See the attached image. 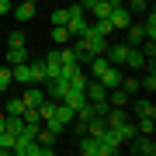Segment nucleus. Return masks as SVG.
I'll list each match as a JSON object with an SVG mask.
<instances>
[{
  "instance_id": "nucleus-18",
  "label": "nucleus",
  "mask_w": 156,
  "mask_h": 156,
  "mask_svg": "<svg viewBox=\"0 0 156 156\" xmlns=\"http://www.w3.org/2000/svg\"><path fill=\"white\" fill-rule=\"evenodd\" d=\"M125 66H132V69H142L146 66V56L139 49H128V56H125Z\"/></svg>"
},
{
  "instance_id": "nucleus-13",
  "label": "nucleus",
  "mask_w": 156,
  "mask_h": 156,
  "mask_svg": "<svg viewBox=\"0 0 156 156\" xmlns=\"http://www.w3.org/2000/svg\"><path fill=\"white\" fill-rule=\"evenodd\" d=\"M108 108H128V94H125L122 87L108 90Z\"/></svg>"
},
{
  "instance_id": "nucleus-6",
  "label": "nucleus",
  "mask_w": 156,
  "mask_h": 156,
  "mask_svg": "<svg viewBox=\"0 0 156 156\" xmlns=\"http://www.w3.org/2000/svg\"><path fill=\"white\" fill-rule=\"evenodd\" d=\"M97 80H101V83H104L108 90H115V87H122V66H108V69L101 73Z\"/></svg>"
},
{
  "instance_id": "nucleus-38",
  "label": "nucleus",
  "mask_w": 156,
  "mask_h": 156,
  "mask_svg": "<svg viewBox=\"0 0 156 156\" xmlns=\"http://www.w3.org/2000/svg\"><path fill=\"white\" fill-rule=\"evenodd\" d=\"M4 128H7V115H0V132H4Z\"/></svg>"
},
{
  "instance_id": "nucleus-24",
  "label": "nucleus",
  "mask_w": 156,
  "mask_h": 156,
  "mask_svg": "<svg viewBox=\"0 0 156 156\" xmlns=\"http://www.w3.org/2000/svg\"><path fill=\"white\" fill-rule=\"evenodd\" d=\"M42 125L49 128V132H56V135H62V128H66V122H62V118H56V115H49Z\"/></svg>"
},
{
  "instance_id": "nucleus-32",
  "label": "nucleus",
  "mask_w": 156,
  "mask_h": 156,
  "mask_svg": "<svg viewBox=\"0 0 156 156\" xmlns=\"http://www.w3.org/2000/svg\"><path fill=\"white\" fill-rule=\"evenodd\" d=\"M142 28H146V38H156V14H153V11H149V17H146Z\"/></svg>"
},
{
  "instance_id": "nucleus-10",
  "label": "nucleus",
  "mask_w": 156,
  "mask_h": 156,
  "mask_svg": "<svg viewBox=\"0 0 156 156\" xmlns=\"http://www.w3.org/2000/svg\"><path fill=\"white\" fill-rule=\"evenodd\" d=\"M38 87H42V83H35V87H28V90H24V94H21L24 108H38L42 101H45V90H38Z\"/></svg>"
},
{
  "instance_id": "nucleus-9",
  "label": "nucleus",
  "mask_w": 156,
  "mask_h": 156,
  "mask_svg": "<svg viewBox=\"0 0 156 156\" xmlns=\"http://www.w3.org/2000/svg\"><path fill=\"white\" fill-rule=\"evenodd\" d=\"M142 38H146V28H142V24H128V28H125V45L139 49V45H142Z\"/></svg>"
},
{
  "instance_id": "nucleus-27",
  "label": "nucleus",
  "mask_w": 156,
  "mask_h": 156,
  "mask_svg": "<svg viewBox=\"0 0 156 156\" xmlns=\"http://www.w3.org/2000/svg\"><path fill=\"white\" fill-rule=\"evenodd\" d=\"M135 132H142V135H153V115H142V118H139V125H135Z\"/></svg>"
},
{
  "instance_id": "nucleus-25",
  "label": "nucleus",
  "mask_w": 156,
  "mask_h": 156,
  "mask_svg": "<svg viewBox=\"0 0 156 156\" xmlns=\"http://www.w3.org/2000/svg\"><path fill=\"white\" fill-rule=\"evenodd\" d=\"M28 73H31V83H45V66L42 62H28Z\"/></svg>"
},
{
  "instance_id": "nucleus-5",
  "label": "nucleus",
  "mask_w": 156,
  "mask_h": 156,
  "mask_svg": "<svg viewBox=\"0 0 156 156\" xmlns=\"http://www.w3.org/2000/svg\"><path fill=\"white\" fill-rule=\"evenodd\" d=\"M80 153L83 156H108V146L97 139V135H83V142H80Z\"/></svg>"
},
{
  "instance_id": "nucleus-35",
  "label": "nucleus",
  "mask_w": 156,
  "mask_h": 156,
  "mask_svg": "<svg viewBox=\"0 0 156 156\" xmlns=\"http://www.w3.org/2000/svg\"><path fill=\"white\" fill-rule=\"evenodd\" d=\"M24 38H28L24 31H11V45H24Z\"/></svg>"
},
{
  "instance_id": "nucleus-15",
  "label": "nucleus",
  "mask_w": 156,
  "mask_h": 156,
  "mask_svg": "<svg viewBox=\"0 0 156 156\" xmlns=\"http://www.w3.org/2000/svg\"><path fill=\"white\" fill-rule=\"evenodd\" d=\"M87 66H90V76H101V73L111 66V62H108V56H90V62H87Z\"/></svg>"
},
{
  "instance_id": "nucleus-26",
  "label": "nucleus",
  "mask_w": 156,
  "mask_h": 156,
  "mask_svg": "<svg viewBox=\"0 0 156 156\" xmlns=\"http://www.w3.org/2000/svg\"><path fill=\"white\" fill-rule=\"evenodd\" d=\"M35 139H38L42 146H56L59 135H56V132H49V128H38V135H35Z\"/></svg>"
},
{
  "instance_id": "nucleus-37",
  "label": "nucleus",
  "mask_w": 156,
  "mask_h": 156,
  "mask_svg": "<svg viewBox=\"0 0 156 156\" xmlns=\"http://www.w3.org/2000/svg\"><path fill=\"white\" fill-rule=\"evenodd\" d=\"M80 7H83V11H90V7H94V0H80Z\"/></svg>"
},
{
  "instance_id": "nucleus-11",
  "label": "nucleus",
  "mask_w": 156,
  "mask_h": 156,
  "mask_svg": "<svg viewBox=\"0 0 156 156\" xmlns=\"http://www.w3.org/2000/svg\"><path fill=\"white\" fill-rule=\"evenodd\" d=\"M7 62H11V66L28 62V45H7Z\"/></svg>"
},
{
  "instance_id": "nucleus-14",
  "label": "nucleus",
  "mask_w": 156,
  "mask_h": 156,
  "mask_svg": "<svg viewBox=\"0 0 156 156\" xmlns=\"http://www.w3.org/2000/svg\"><path fill=\"white\" fill-rule=\"evenodd\" d=\"M0 104H4V115H21L24 111V101L21 97H4Z\"/></svg>"
},
{
  "instance_id": "nucleus-12",
  "label": "nucleus",
  "mask_w": 156,
  "mask_h": 156,
  "mask_svg": "<svg viewBox=\"0 0 156 156\" xmlns=\"http://www.w3.org/2000/svg\"><path fill=\"white\" fill-rule=\"evenodd\" d=\"M62 104H69L73 111H76L80 104H87V94H83V90H73V87H66V94H62Z\"/></svg>"
},
{
  "instance_id": "nucleus-2",
  "label": "nucleus",
  "mask_w": 156,
  "mask_h": 156,
  "mask_svg": "<svg viewBox=\"0 0 156 156\" xmlns=\"http://www.w3.org/2000/svg\"><path fill=\"white\" fill-rule=\"evenodd\" d=\"M108 21H111V28H115V31H125L128 24H132V11H128L125 4H115V7H111V14H108Z\"/></svg>"
},
{
  "instance_id": "nucleus-39",
  "label": "nucleus",
  "mask_w": 156,
  "mask_h": 156,
  "mask_svg": "<svg viewBox=\"0 0 156 156\" xmlns=\"http://www.w3.org/2000/svg\"><path fill=\"white\" fill-rule=\"evenodd\" d=\"M0 101H4V90H0Z\"/></svg>"
},
{
  "instance_id": "nucleus-17",
  "label": "nucleus",
  "mask_w": 156,
  "mask_h": 156,
  "mask_svg": "<svg viewBox=\"0 0 156 156\" xmlns=\"http://www.w3.org/2000/svg\"><path fill=\"white\" fill-rule=\"evenodd\" d=\"M90 28H94L97 35H104V38H108V35H115V28H111V21H108V17H94V21H90Z\"/></svg>"
},
{
  "instance_id": "nucleus-22",
  "label": "nucleus",
  "mask_w": 156,
  "mask_h": 156,
  "mask_svg": "<svg viewBox=\"0 0 156 156\" xmlns=\"http://www.w3.org/2000/svg\"><path fill=\"white\" fill-rule=\"evenodd\" d=\"M52 42H56V45H66V42H69L66 24H52Z\"/></svg>"
},
{
  "instance_id": "nucleus-7",
  "label": "nucleus",
  "mask_w": 156,
  "mask_h": 156,
  "mask_svg": "<svg viewBox=\"0 0 156 156\" xmlns=\"http://www.w3.org/2000/svg\"><path fill=\"white\" fill-rule=\"evenodd\" d=\"M35 4H38V0H24V4H17V7H14V21L28 24L31 17H35Z\"/></svg>"
},
{
  "instance_id": "nucleus-19",
  "label": "nucleus",
  "mask_w": 156,
  "mask_h": 156,
  "mask_svg": "<svg viewBox=\"0 0 156 156\" xmlns=\"http://www.w3.org/2000/svg\"><path fill=\"white\" fill-rule=\"evenodd\" d=\"M14 142H17V135L4 128V132H0V153H14Z\"/></svg>"
},
{
  "instance_id": "nucleus-3",
  "label": "nucleus",
  "mask_w": 156,
  "mask_h": 156,
  "mask_svg": "<svg viewBox=\"0 0 156 156\" xmlns=\"http://www.w3.org/2000/svg\"><path fill=\"white\" fill-rule=\"evenodd\" d=\"M128 49H132V45H125V42H108L104 56H108V62H111V66H122L125 56H128Z\"/></svg>"
},
{
  "instance_id": "nucleus-36",
  "label": "nucleus",
  "mask_w": 156,
  "mask_h": 156,
  "mask_svg": "<svg viewBox=\"0 0 156 156\" xmlns=\"http://www.w3.org/2000/svg\"><path fill=\"white\" fill-rule=\"evenodd\" d=\"M11 11V0H0V14H7Z\"/></svg>"
},
{
  "instance_id": "nucleus-28",
  "label": "nucleus",
  "mask_w": 156,
  "mask_h": 156,
  "mask_svg": "<svg viewBox=\"0 0 156 156\" xmlns=\"http://www.w3.org/2000/svg\"><path fill=\"white\" fill-rule=\"evenodd\" d=\"M118 135H122V142H128V139H132V135H135V125H132V122H128V118H125V122L118 125Z\"/></svg>"
},
{
  "instance_id": "nucleus-31",
  "label": "nucleus",
  "mask_w": 156,
  "mask_h": 156,
  "mask_svg": "<svg viewBox=\"0 0 156 156\" xmlns=\"http://www.w3.org/2000/svg\"><path fill=\"white\" fill-rule=\"evenodd\" d=\"M69 21V11L66 7H56V11H52V24H66Z\"/></svg>"
},
{
  "instance_id": "nucleus-4",
  "label": "nucleus",
  "mask_w": 156,
  "mask_h": 156,
  "mask_svg": "<svg viewBox=\"0 0 156 156\" xmlns=\"http://www.w3.org/2000/svg\"><path fill=\"white\" fill-rule=\"evenodd\" d=\"M128 142H132V149L139 153V156H153V153H156V142H153V135H142V132H135Z\"/></svg>"
},
{
  "instance_id": "nucleus-21",
  "label": "nucleus",
  "mask_w": 156,
  "mask_h": 156,
  "mask_svg": "<svg viewBox=\"0 0 156 156\" xmlns=\"http://www.w3.org/2000/svg\"><path fill=\"white\" fill-rule=\"evenodd\" d=\"M87 80H90V76L83 73V66H80V69L69 76V87H73V90H83V87H87Z\"/></svg>"
},
{
  "instance_id": "nucleus-33",
  "label": "nucleus",
  "mask_w": 156,
  "mask_h": 156,
  "mask_svg": "<svg viewBox=\"0 0 156 156\" xmlns=\"http://www.w3.org/2000/svg\"><path fill=\"white\" fill-rule=\"evenodd\" d=\"M122 90H125V94H128V97H132V94H135V90H139V80H122Z\"/></svg>"
},
{
  "instance_id": "nucleus-16",
  "label": "nucleus",
  "mask_w": 156,
  "mask_h": 156,
  "mask_svg": "<svg viewBox=\"0 0 156 156\" xmlns=\"http://www.w3.org/2000/svg\"><path fill=\"white\" fill-rule=\"evenodd\" d=\"M14 73V83H31V73H28V62H17V66H11Z\"/></svg>"
},
{
  "instance_id": "nucleus-23",
  "label": "nucleus",
  "mask_w": 156,
  "mask_h": 156,
  "mask_svg": "<svg viewBox=\"0 0 156 156\" xmlns=\"http://www.w3.org/2000/svg\"><path fill=\"white\" fill-rule=\"evenodd\" d=\"M135 115H139V118H142V115H153V118H156V108H153V101L139 97V101H135Z\"/></svg>"
},
{
  "instance_id": "nucleus-30",
  "label": "nucleus",
  "mask_w": 156,
  "mask_h": 156,
  "mask_svg": "<svg viewBox=\"0 0 156 156\" xmlns=\"http://www.w3.org/2000/svg\"><path fill=\"white\" fill-rule=\"evenodd\" d=\"M11 80H14L11 66H0V90H7V87H11Z\"/></svg>"
},
{
  "instance_id": "nucleus-8",
  "label": "nucleus",
  "mask_w": 156,
  "mask_h": 156,
  "mask_svg": "<svg viewBox=\"0 0 156 156\" xmlns=\"http://www.w3.org/2000/svg\"><path fill=\"white\" fill-rule=\"evenodd\" d=\"M66 80H62V76H56V80H45V94H49L52 101H62V94H66Z\"/></svg>"
},
{
  "instance_id": "nucleus-1",
  "label": "nucleus",
  "mask_w": 156,
  "mask_h": 156,
  "mask_svg": "<svg viewBox=\"0 0 156 156\" xmlns=\"http://www.w3.org/2000/svg\"><path fill=\"white\" fill-rule=\"evenodd\" d=\"M69 11V21H66V31H69V38H76V35H83V28H87V11L80 4H73V7H66Z\"/></svg>"
},
{
  "instance_id": "nucleus-34",
  "label": "nucleus",
  "mask_w": 156,
  "mask_h": 156,
  "mask_svg": "<svg viewBox=\"0 0 156 156\" xmlns=\"http://www.w3.org/2000/svg\"><path fill=\"white\" fill-rule=\"evenodd\" d=\"M122 4H128V7H135V11H149V4H146V0H122Z\"/></svg>"
},
{
  "instance_id": "nucleus-20",
  "label": "nucleus",
  "mask_w": 156,
  "mask_h": 156,
  "mask_svg": "<svg viewBox=\"0 0 156 156\" xmlns=\"http://www.w3.org/2000/svg\"><path fill=\"white\" fill-rule=\"evenodd\" d=\"M111 0H94V7H90V11H94V17H108V14H111Z\"/></svg>"
},
{
  "instance_id": "nucleus-29",
  "label": "nucleus",
  "mask_w": 156,
  "mask_h": 156,
  "mask_svg": "<svg viewBox=\"0 0 156 156\" xmlns=\"http://www.w3.org/2000/svg\"><path fill=\"white\" fill-rule=\"evenodd\" d=\"M139 90H149V94L156 90V76H153V69H149V73H146V76L139 80Z\"/></svg>"
}]
</instances>
